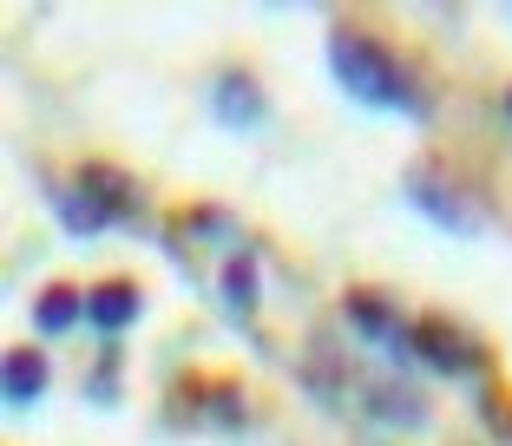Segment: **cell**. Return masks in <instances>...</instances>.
Segmentation results:
<instances>
[{
	"label": "cell",
	"instance_id": "cell-15",
	"mask_svg": "<svg viewBox=\"0 0 512 446\" xmlns=\"http://www.w3.org/2000/svg\"><path fill=\"white\" fill-rule=\"evenodd\" d=\"M480 420L499 433V440H512V394H499V387H486L480 394Z\"/></svg>",
	"mask_w": 512,
	"mask_h": 446
},
{
	"label": "cell",
	"instance_id": "cell-5",
	"mask_svg": "<svg viewBox=\"0 0 512 446\" xmlns=\"http://www.w3.org/2000/svg\"><path fill=\"white\" fill-rule=\"evenodd\" d=\"M79 191L92 197V210L106 223H132L138 210H145V191H138L132 171H119V164H86L79 171Z\"/></svg>",
	"mask_w": 512,
	"mask_h": 446
},
{
	"label": "cell",
	"instance_id": "cell-7",
	"mask_svg": "<svg viewBox=\"0 0 512 446\" xmlns=\"http://www.w3.org/2000/svg\"><path fill=\"white\" fill-rule=\"evenodd\" d=\"M407 204L421 210V217H434L440 230H473V210L460 204V191L440 178L434 164H414V171H407Z\"/></svg>",
	"mask_w": 512,
	"mask_h": 446
},
{
	"label": "cell",
	"instance_id": "cell-10",
	"mask_svg": "<svg viewBox=\"0 0 512 446\" xmlns=\"http://www.w3.org/2000/svg\"><path fill=\"white\" fill-rule=\"evenodd\" d=\"M46 387H53V368H46V355H40V348H14V355H7V407L46 401Z\"/></svg>",
	"mask_w": 512,
	"mask_h": 446
},
{
	"label": "cell",
	"instance_id": "cell-14",
	"mask_svg": "<svg viewBox=\"0 0 512 446\" xmlns=\"http://www.w3.org/2000/svg\"><path fill=\"white\" fill-rule=\"evenodd\" d=\"M53 210H60V223L73 230V237H92V230H106V217L92 210V197L79 191V184H73V191H60V204H53Z\"/></svg>",
	"mask_w": 512,
	"mask_h": 446
},
{
	"label": "cell",
	"instance_id": "cell-3",
	"mask_svg": "<svg viewBox=\"0 0 512 446\" xmlns=\"http://www.w3.org/2000/svg\"><path fill=\"white\" fill-rule=\"evenodd\" d=\"M414 361H427L434 374H480L486 342L473 328L447 322V315H421V322H414Z\"/></svg>",
	"mask_w": 512,
	"mask_h": 446
},
{
	"label": "cell",
	"instance_id": "cell-2",
	"mask_svg": "<svg viewBox=\"0 0 512 446\" xmlns=\"http://www.w3.org/2000/svg\"><path fill=\"white\" fill-rule=\"evenodd\" d=\"M342 315H348L355 335H368L375 348H388L394 361H414V322H407V309L388 296V289H348Z\"/></svg>",
	"mask_w": 512,
	"mask_h": 446
},
{
	"label": "cell",
	"instance_id": "cell-8",
	"mask_svg": "<svg viewBox=\"0 0 512 446\" xmlns=\"http://www.w3.org/2000/svg\"><path fill=\"white\" fill-rule=\"evenodd\" d=\"M73 322H86V289L46 283L40 296H33V328H40V335H66Z\"/></svg>",
	"mask_w": 512,
	"mask_h": 446
},
{
	"label": "cell",
	"instance_id": "cell-13",
	"mask_svg": "<svg viewBox=\"0 0 512 446\" xmlns=\"http://www.w3.org/2000/svg\"><path fill=\"white\" fill-rule=\"evenodd\" d=\"M197 414H211L217 427H230V433H237V427H243V394H237L230 381H217V387H197Z\"/></svg>",
	"mask_w": 512,
	"mask_h": 446
},
{
	"label": "cell",
	"instance_id": "cell-12",
	"mask_svg": "<svg viewBox=\"0 0 512 446\" xmlns=\"http://www.w3.org/2000/svg\"><path fill=\"white\" fill-rule=\"evenodd\" d=\"M184 230H191V237H224L230 250H250V243H243V230H237V217H230V210H217V204H197L191 217H184Z\"/></svg>",
	"mask_w": 512,
	"mask_h": 446
},
{
	"label": "cell",
	"instance_id": "cell-16",
	"mask_svg": "<svg viewBox=\"0 0 512 446\" xmlns=\"http://www.w3.org/2000/svg\"><path fill=\"white\" fill-rule=\"evenodd\" d=\"M506 125H512V86H506Z\"/></svg>",
	"mask_w": 512,
	"mask_h": 446
},
{
	"label": "cell",
	"instance_id": "cell-6",
	"mask_svg": "<svg viewBox=\"0 0 512 446\" xmlns=\"http://www.w3.org/2000/svg\"><path fill=\"white\" fill-rule=\"evenodd\" d=\"M138 309H145V289H138L132 276H99V283L86 289V322L99 328V335H125V328L138 322Z\"/></svg>",
	"mask_w": 512,
	"mask_h": 446
},
{
	"label": "cell",
	"instance_id": "cell-9",
	"mask_svg": "<svg viewBox=\"0 0 512 446\" xmlns=\"http://www.w3.org/2000/svg\"><path fill=\"white\" fill-rule=\"evenodd\" d=\"M368 407H375V420H388V427H407V433L427 427V401L407 381H375L368 387Z\"/></svg>",
	"mask_w": 512,
	"mask_h": 446
},
{
	"label": "cell",
	"instance_id": "cell-1",
	"mask_svg": "<svg viewBox=\"0 0 512 446\" xmlns=\"http://www.w3.org/2000/svg\"><path fill=\"white\" fill-rule=\"evenodd\" d=\"M329 73L342 79L348 99H362V105H381V112H414V119L434 112L427 92H421V79L394 60V46H381L375 33H362V27H335L329 33Z\"/></svg>",
	"mask_w": 512,
	"mask_h": 446
},
{
	"label": "cell",
	"instance_id": "cell-11",
	"mask_svg": "<svg viewBox=\"0 0 512 446\" xmlns=\"http://www.w3.org/2000/svg\"><path fill=\"white\" fill-rule=\"evenodd\" d=\"M256 302H263L256 256H250V250H230V256H224V309H230V315H256Z\"/></svg>",
	"mask_w": 512,
	"mask_h": 446
},
{
	"label": "cell",
	"instance_id": "cell-4",
	"mask_svg": "<svg viewBox=\"0 0 512 446\" xmlns=\"http://www.w3.org/2000/svg\"><path fill=\"white\" fill-rule=\"evenodd\" d=\"M211 119L230 125V132H250V125L270 119V105H263V79L250 66H224L211 86Z\"/></svg>",
	"mask_w": 512,
	"mask_h": 446
}]
</instances>
